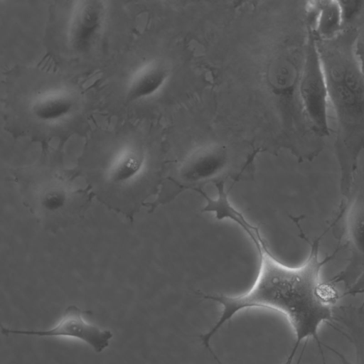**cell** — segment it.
Wrapping results in <instances>:
<instances>
[{
  "label": "cell",
  "instance_id": "obj_1",
  "mask_svg": "<svg viewBox=\"0 0 364 364\" xmlns=\"http://www.w3.org/2000/svg\"><path fill=\"white\" fill-rule=\"evenodd\" d=\"M321 236L310 244V252L300 266L291 267L277 261L266 245L258 248L260 267L252 287L237 296L200 294L205 299L218 303L221 313L215 323L200 336L203 345L213 354L210 342L220 328L240 311L266 308L281 313L288 321L295 336L294 346L283 364H291L303 341L316 340L320 346L318 330L333 318L332 304L321 282L323 267L338 252L321 259L319 244Z\"/></svg>",
  "mask_w": 364,
  "mask_h": 364
},
{
  "label": "cell",
  "instance_id": "obj_2",
  "mask_svg": "<svg viewBox=\"0 0 364 364\" xmlns=\"http://www.w3.org/2000/svg\"><path fill=\"white\" fill-rule=\"evenodd\" d=\"M358 29L348 26L335 38L316 39L328 102L336 124L334 150L340 191L348 196L364 151V73L356 51Z\"/></svg>",
  "mask_w": 364,
  "mask_h": 364
},
{
  "label": "cell",
  "instance_id": "obj_3",
  "mask_svg": "<svg viewBox=\"0 0 364 364\" xmlns=\"http://www.w3.org/2000/svg\"><path fill=\"white\" fill-rule=\"evenodd\" d=\"M146 168L144 150L134 143H125L108 156L96 180L107 196L134 202Z\"/></svg>",
  "mask_w": 364,
  "mask_h": 364
},
{
  "label": "cell",
  "instance_id": "obj_4",
  "mask_svg": "<svg viewBox=\"0 0 364 364\" xmlns=\"http://www.w3.org/2000/svg\"><path fill=\"white\" fill-rule=\"evenodd\" d=\"M307 27L304 60L299 82V96L304 110L314 131L325 138L330 133L328 89L316 39L308 24Z\"/></svg>",
  "mask_w": 364,
  "mask_h": 364
},
{
  "label": "cell",
  "instance_id": "obj_5",
  "mask_svg": "<svg viewBox=\"0 0 364 364\" xmlns=\"http://www.w3.org/2000/svg\"><path fill=\"white\" fill-rule=\"evenodd\" d=\"M336 219L333 223L339 224H333L341 225V247H346L348 252V265L342 276L356 279L364 274V169L356 173Z\"/></svg>",
  "mask_w": 364,
  "mask_h": 364
},
{
  "label": "cell",
  "instance_id": "obj_6",
  "mask_svg": "<svg viewBox=\"0 0 364 364\" xmlns=\"http://www.w3.org/2000/svg\"><path fill=\"white\" fill-rule=\"evenodd\" d=\"M81 193L73 182L58 174L41 177L31 188L30 200L41 218L64 219L74 213Z\"/></svg>",
  "mask_w": 364,
  "mask_h": 364
},
{
  "label": "cell",
  "instance_id": "obj_7",
  "mask_svg": "<svg viewBox=\"0 0 364 364\" xmlns=\"http://www.w3.org/2000/svg\"><path fill=\"white\" fill-rule=\"evenodd\" d=\"M90 311H82L75 305L68 306L58 322L47 330L12 329L1 326V333L25 335L38 337H65L75 338L90 346L95 353H100L109 345L113 333L107 329L87 322L84 315H91Z\"/></svg>",
  "mask_w": 364,
  "mask_h": 364
},
{
  "label": "cell",
  "instance_id": "obj_8",
  "mask_svg": "<svg viewBox=\"0 0 364 364\" xmlns=\"http://www.w3.org/2000/svg\"><path fill=\"white\" fill-rule=\"evenodd\" d=\"M107 18V2L82 0L73 3L66 25L68 46L77 53L90 51L100 40Z\"/></svg>",
  "mask_w": 364,
  "mask_h": 364
},
{
  "label": "cell",
  "instance_id": "obj_9",
  "mask_svg": "<svg viewBox=\"0 0 364 364\" xmlns=\"http://www.w3.org/2000/svg\"><path fill=\"white\" fill-rule=\"evenodd\" d=\"M170 68L164 60L154 58L133 70L126 84L125 95L130 102H139L156 94L165 85Z\"/></svg>",
  "mask_w": 364,
  "mask_h": 364
},
{
  "label": "cell",
  "instance_id": "obj_10",
  "mask_svg": "<svg viewBox=\"0 0 364 364\" xmlns=\"http://www.w3.org/2000/svg\"><path fill=\"white\" fill-rule=\"evenodd\" d=\"M77 105L74 93L64 88H51L37 93L29 103V112L37 121L53 124L65 119Z\"/></svg>",
  "mask_w": 364,
  "mask_h": 364
},
{
  "label": "cell",
  "instance_id": "obj_11",
  "mask_svg": "<svg viewBox=\"0 0 364 364\" xmlns=\"http://www.w3.org/2000/svg\"><path fill=\"white\" fill-rule=\"evenodd\" d=\"M304 12L306 21L317 39L333 38L344 28L338 1H308Z\"/></svg>",
  "mask_w": 364,
  "mask_h": 364
},
{
  "label": "cell",
  "instance_id": "obj_12",
  "mask_svg": "<svg viewBox=\"0 0 364 364\" xmlns=\"http://www.w3.org/2000/svg\"><path fill=\"white\" fill-rule=\"evenodd\" d=\"M218 191V198L213 200L200 189H195L199 192L207 200V205L203 211H214L216 213V218L219 220L223 218H230L237 223L251 237L257 247L265 242L261 237L257 228L252 226L245 220L243 216L234 209L228 202L226 193L224 188V183L219 182L216 183Z\"/></svg>",
  "mask_w": 364,
  "mask_h": 364
},
{
  "label": "cell",
  "instance_id": "obj_13",
  "mask_svg": "<svg viewBox=\"0 0 364 364\" xmlns=\"http://www.w3.org/2000/svg\"><path fill=\"white\" fill-rule=\"evenodd\" d=\"M343 18V27L353 23L364 9V1L360 0L338 1Z\"/></svg>",
  "mask_w": 364,
  "mask_h": 364
},
{
  "label": "cell",
  "instance_id": "obj_14",
  "mask_svg": "<svg viewBox=\"0 0 364 364\" xmlns=\"http://www.w3.org/2000/svg\"><path fill=\"white\" fill-rule=\"evenodd\" d=\"M356 51L364 73V31L360 32L359 29L356 41Z\"/></svg>",
  "mask_w": 364,
  "mask_h": 364
}]
</instances>
